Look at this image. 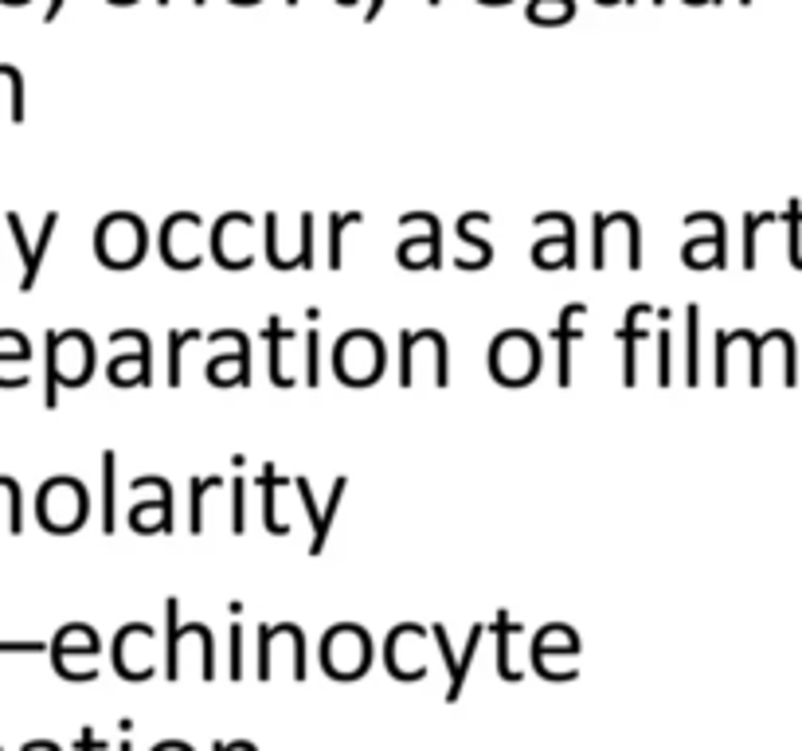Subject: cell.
Here are the masks:
<instances>
[{"instance_id": "cell-15", "label": "cell", "mask_w": 802, "mask_h": 751, "mask_svg": "<svg viewBox=\"0 0 802 751\" xmlns=\"http://www.w3.org/2000/svg\"><path fill=\"white\" fill-rule=\"evenodd\" d=\"M493 634H498V673L506 681H521L525 673L514 665V638L521 634V626L514 623V618L506 615V611H498V623H493Z\"/></svg>"}, {"instance_id": "cell-4", "label": "cell", "mask_w": 802, "mask_h": 751, "mask_svg": "<svg viewBox=\"0 0 802 751\" xmlns=\"http://www.w3.org/2000/svg\"><path fill=\"white\" fill-rule=\"evenodd\" d=\"M321 665L325 673L338 681H356L372 665V638L364 634V626L341 623L325 634L321 642Z\"/></svg>"}, {"instance_id": "cell-37", "label": "cell", "mask_w": 802, "mask_h": 751, "mask_svg": "<svg viewBox=\"0 0 802 751\" xmlns=\"http://www.w3.org/2000/svg\"><path fill=\"white\" fill-rule=\"evenodd\" d=\"M427 4H442V0H427Z\"/></svg>"}, {"instance_id": "cell-11", "label": "cell", "mask_w": 802, "mask_h": 751, "mask_svg": "<svg viewBox=\"0 0 802 751\" xmlns=\"http://www.w3.org/2000/svg\"><path fill=\"white\" fill-rule=\"evenodd\" d=\"M427 642L423 626H395L392 638H388V670L395 673L400 681H419L427 677V662L419 654V646Z\"/></svg>"}, {"instance_id": "cell-13", "label": "cell", "mask_w": 802, "mask_h": 751, "mask_svg": "<svg viewBox=\"0 0 802 751\" xmlns=\"http://www.w3.org/2000/svg\"><path fill=\"white\" fill-rule=\"evenodd\" d=\"M4 220H9V227H12V240H17L20 251H25V282H20V290H32V286H36V274H40V263H43V251H48L51 235H56L59 216H56V212H48V220H43V227H40V243H36V247H28L25 224H20L17 212H9Z\"/></svg>"}, {"instance_id": "cell-19", "label": "cell", "mask_w": 802, "mask_h": 751, "mask_svg": "<svg viewBox=\"0 0 802 751\" xmlns=\"http://www.w3.org/2000/svg\"><path fill=\"white\" fill-rule=\"evenodd\" d=\"M532 263L537 266H576V240H540L532 251Z\"/></svg>"}, {"instance_id": "cell-33", "label": "cell", "mask_w": 802, "mask_h": 751, "mask_svg": "<svg viewBox=\"0 0 802 751\" xmlns=\"http://www.w3.org/2000/svg\"><path fill=\"white\" fill-rule=\"evenodd\" d=\"M212 751H258L255 743H247V740H235V743H216Z\"/></svg>"}, {"instance_id": "cell-22", "label": "cell", "mask_w": 802, "mask_h": 751, "mask_svg": "<svg viewBox=\"0 0 802 751\" xmlns=\"http://www.w3.org/2000/svg\"><path fill=\"white\" fill-rule=\"evenodd\" d=\"M114 450L102 455V533H114Z\"/></svg>"}, {"instance_id": "cell-23", "label": "cell", "mask_w": 802, "mask_h": 751, "mask_svg": "<svg viewBox=\"0 0 802 751\" xmlns=\"http://www.w3.org/2000/svg\"><path fill=\"white\" fill-rule=\"evenodd\" d=\"M356 220H361V212H345V216H333L330 220V266L333 271H341V235H345V227H353Z\"/></svg>"}, {"instance_id": "cell-8", "label": "cell", "mask_w": 802, "mask_h": 751, "mask_svg": "<svg viewBox=\"0 0 802 751\" xmlns=\"http://www.w3.org/2000/svg\"><path fill=\"white\" fill-rule=\"evenodd\" d=\"M114 670L126 681H145L157 670V634L145 623H129L114 638Z\"/></svg>"}, {"instance_id": "cell-10", "label": "cell", "mask_w": 802, "mask_h": 751, "mask_svg": "<svg viewBox=\"0 0 802 751\" xmlns=\"http://www.w3.org/2000/svg\"><path fill=\"white\" fill-rule=\"evenodd\" d=\"M251 240H255V224H251V216L232 212V216L219 220L216 232H212V251H216V259L227 266V271H239V266L255 263Z\"/></svg>"}, {"instance_id": "cell-32", "label": "cell", "mask_w": 802, "mask_h": 751, "mask_svg": "<svg viewBox=\"0 0 802 751\" xmlns=\"http://www.w3.org/2000/svg\"><path fill=\"white\" fill-rule=\"evenodd\" d=\"M43 642H0V654H43Z\"/></svg>"}, {"instance_id": "cell-9", "label": "cell", "mask_w": 802, "mask_h": 751, "mask_svg": "<svg viewBox=\"0 0 802 751\" xmlns=\"http://www.w3.org/2000/svg\"><path fill=\"white\" fill-rule=\"evenodd\" d=\"M160 255L177 271H193L200 263V216L196 212H177L169 216L165 232H160Z\"/></svg>"}, {"instance_id": "cell-16", "label": "cell", "mask_w": 802, "mask_h": 751, "mask_svg": "<svg viewBox=\"0 0 802 751\" xmlns=\"http://www.w3.org/2000/svg\"><path fill=\"white\" fill-rule=\"evenodd\" d=\"M532 654H568L576 657L579 654V638L571 626H560V623H548L545 631L532 638Z\"/></svg>"}, {"instance_id": "cell-26", "label": "cell", "mask_w": 802, "mask_h": 751, "mask_svg": "<svg viewBox=\"0 0 802 751\" xmlns=\"http://www.w3.org/2000/svg\"><path fill=\"white\" fill-rule=\"evenodd\" d=\"M196 329H188V333H169V384H180V352H185V341H196Z\"/></svg>"}, {"instance_id": "cell-5", "label": "cell", "mask_w": 802, "mask_h": 751, "mask_svg": "<svg viewBox=\"0 0 802 751\" xmlns=\"http://www.w3.org/2000/svg\"><path fill=\"white\" fill-rule=\"evenodd\" d=\"M95 251L106 266L129 271V266H137L145 255V224L134 212H114V216H106L102 224H98Z\"/></svg>"}, {"instance_id": "cell-25", "label": "cell", "mask_w": 802, "mask_h": 751, "mask_svg": "<svg viewBox=\"0 0 802 751\" xmlns=\"http://www.w3.org/2000/svg\"><path fill=\"white\" fill-rule=\"evenodd\" d=\"M0 357L20 360V364H25V360L32 357V349H28V337L25 333H12V329H0Z\"/></svg>"}, {"instance_id": "cell-29", "label": "cell", "mask_w": 802, "mask_h": 751, "mask_svg": "<svg viewBox=\"0 0 802 751\" xmlns=\"http://www.w3.org/2000/svg\"><path fill=\"white\" fill-rule=\"evenodd\" d=\"M227 677L232 681L243 677V626L239 623L232 626V670H227Z\"/></svg>"}, {"instance_id": "cell-18", "label": "cell", "mask_w": 802, "mask_h": 751, "mask_svg": "<svg viewBox=\"0 0 802 751\" xmlns=\"http://www.w3.org/2000/svg\"><path fill=\"white\" fill-rule=\"evenodd\" d=\"M110 380H114L118 388L149 384V352H134V357L110 360Z\"/></svg>"}, {"instance_id": "cell-17", "label": "cell", "mask_w": 802, "mask_h": 751, "mask_svg": "<svg viewBox=\"0 0 802 751\" xmlns=\"http://www.w3.org/2000/svg\"><path fill=\"white\" fill-rule=\"evenodd\" d=\"M51 654H95L98 657V634L82 623H71L56 634L51 642Z\"/></svg>"}, {"instance_id": "cell-31", "label": "cell", "mask_w": 802, "mask_h": 751, "mask_svg": "<svg viewBox=\"0 0 802 751\" xmlns=\"http://www.w3.org/2000/svg\"><path fill=\"white\" fill-rule=\"evenodd\" d=\"M658 384H669V333H658Z\"/></svg>"}, {"instance_id": "cell-34", "label": "cell", "mask_w": 802, "mask_h": 751, "mask_svg": "<svg viewBox=\"0 0 802 751\" xmlns=\"http://www.w3.org/2000/svg\"><path fill=\"white\" fill-rule=\"evenodd\" d=\"M79 748H82V751H102V743H98V740H95V732H90V728H87V732L79 735Z\"/></svg>"}, {"instance_id": "cell-12", "label": "cell", "mask_w": 802, "mask_h": 751, "mask_svg": "<svg viewBox=\"0 0 802 751\" xmlns=\"http://www.w3.org/2000/svg\"><path fill=\"white\" fill-rule=\"evenodd\" d=\"M294 489L302 494V505H305V513H310V520H313V544H310V552L317 556L321 548H325V540H330V525H333V513L341 509V497H345V478H338L333 481V494H330V505H325V513H317V501H313V489H310V481L305 478H294Z\"/></svg>"}, {"instance_id": "cell-3", "label": "cell", "mask_w": 802, "mask_h": 751, "mask_svg": "<svg viewBox=\"0 0 802 751\" xmlns=\"http://www.w3.org/2000/svg\"><path fill=\"white\" fill-rule=\"evenodd\" d=\"M540 372V344L525 329H506L501 337H493L490 344V376L498 384L521 388L532 384Z\"/></svg>"}, {"instance_id": "cell-7", "label": "cell", "mask_w": 802, "mask_h": 751, "mask_svg": "<svg viewBox=\"0 0 802 751\" xmlns=\"http://www.w3.org/2000/svg\"><path fill=\"white\" fill-rule=\"evenodd\" d=\"M36 513H40V525L51 528V533H75L87 520V489L75 478H51L40 489Z\"/></svg>"}, {"instance_id": "cell-20", "label": "cell", "mask_w": 802, "mask_h": 751, "mask_svg": "<svg viewBox=\"0 0 802 751\" xmlns=\"http://www.w3.org/2000/svg\"><path fill=\"white\" fill-rule=\"evenodd\" d=\"M481 224H490V216H486V212H470V216H462V220H458V240L470 243V247L478 251V263L486 266V263H490V243L478 235Z\"/></svg>"}, {"instance_id": "cell-1", "label": "cell", "mask_w": 802, "mask_h": 751, "mask_svg": "<svg viewBox=\"0 0 802 751\" xmlns=\"http://www.w3.org/2000/svg\"><path fill=\"white\" fill-rule=\"evenodd\" d=\"M95 372V341L79 329L48 333V408H56L59 388H79Z\"/></svg>"}, {"instance_id": "cell-24", "label": "cell", "mask_w": 802, "mask_h": 751, "mask_svg": "<svg viewBox=\"0 0 802 751\" xmlns=\"http://www.w3.org/2000/svg\"><path fill=\"white\" fill-rule=\"evenodd\" d=\"M219 486H224L219 478H193V525H188L193 533H204V497Z\"/></svg>"}, {"instance_id": "cell-2", "label": "cell", "mask_w": 802, "mask_h": 751, "mask_svg": "<svg viewBox=\"0 0 802 751\" xmlns=\"http://www.w3.org/2000/svg\"><path fill=\"white\" fill-rule=\"evenodd\" d=\"M333 372L353 388L376 384L380 372H384V341L369 329H349L333 344Z\"/></svg>"}, {"instance_id": "cell-36", "label": "cell", "mask_w": 802, "mask_h": 751, "mask_svg": "<svg viewBox=\"0 0 802 751\" xmlns=\"http://www.w3.org/2000/svg\"><path fill=\"white\" fill-rule=\"evenodd\" d=\"M118 751H134V748H129V740H121V748Z\"/></svg>"}, {"instance_id": "cell-14", "label": "cell", "mask_w": 802, "mask_h": 751, "mask_svg": "<svg viewBox=\"0 0 802 751\" xmlns=\"http://www.w3.org/2000/svg\"><path fill=\"white\" fill-rule=\"evenodd\" d=\"M584 313L587 305H568V310L560 313V325H556V380H560L564 388L571 384V344L584 337Z\"/></svg>"}, {"instance_id": "cell-38", "label": "cell", "mask_w": 802, "mask_h": 751, "mask_svg": "<svg viewBox=\"0 0 802 751\" xmlns=\"http://www.w3.org/2000/svg\"><path fill=\"white\" fill-rule=\"evenodd\" d=\"M654 4H662V0H654Z\"/></svg>"}, {"instance_id": "cell-28", "label": "cell", "mask_w": 802, "mask_h": 751, "mask_svg": "<svg viewBox=\"0 0 802 751\" xmlns=\"http://www.w3.org/2000/svg\"><path fill=\"white\" fill-rule=\"evenodd\" d=\"M697 305L685 310V325H689V384H697Z\"/></svg>"}, {"instance_id": "cell-21", "label": "cell", "mask_w": 802, "mask_h": 751, "mask_svg": "<svg viewBox=\"0 0 802 751\" xmlns=\"http://www.w3.org/2000/svg\"><path fill=\"white\" fill-rule=\"evenodd\" d=\"M481 634H486V626H473L470 631V642H466V650H462V657H458V677L450 681V689H447V701L454 704L458 696H462V685H466V673H470V665H473V650H478V642H481Z\"/></svg>"}, {"instance_id": "cell-30", "label": "cell", "mask_w": 802, "mask_h": 751, "mask_svg": "<svg viewBox=\"0 0 802 751\" xmlns=\"http://www.w3.org/2000/svg\"><path fill=\"white\" fill-rule=\"evenodd\" d=\"M305 380L310 384H317L321 376H317V333L310 329V337H305Z\"/></svg>"}, {"instance_id": "cell-27", "label": "cell", "mask_w": 802, "mask_h": 751, "mask_svg": "<svg viewBox=\"0 0 802 751\" xmlns=\"http://www.w3.org/2000/svg\"><path fill=\"white\" fill-rule=\"evenodd\" d=\"M232 494H235V501H232V509H235L232 528H235V533H243V528H247V505H243V497H247V481L235 478L232 481Z\"/></svg>"}, {"instance_id": "cell-35", "label": "cell", "mask_w": 802, "mask_h": 751, "mask_svg": "<svg viewBox=\"0 0 802 751\" xmlns=\"http://www.w3.org/2000/svg\"><path fill=\"white\" fill-rule=\"evenodd\" d=\"M153 751H193L188 743H180V740H165V743H157Z\"/></svg>"}, {"instance_id": "cell-6", "label": "cell", "mask_w": 802, "mask_h": 751, "mask_svg": "<svg viewBox=\"0 0 802 751\" xmlns=\"http://www.w3.org/2000/svg\"><path fill=\"white\" fill-rule=\"evenodd\" d=\"M274 662H290V677L305 681L310 665H305V634L294 623L258 626V681L274 677Z\"/></svg>"}]
</instances>
